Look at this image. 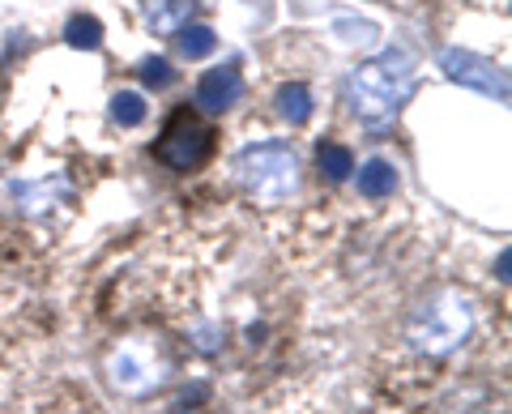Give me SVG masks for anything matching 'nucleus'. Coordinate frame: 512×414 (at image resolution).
I'll use <instances>...</instances> for the list:
<instances>
[{
  "label": "nucleus",
  "instance_id": "f257e3e1",
  "mask_svg": "<svg viewBox=\"0 0 512 414\" xmlns=\"http://www.w3.org/2000/svg\"><path fill=\"white\" fill-rule=\"evenodd\" d=\"M414 60L402 52V47H389L384 56L376 60H363L359 69H350L346 73V82H342V99L346 107L355 111V116L363 124H389L397 111H402L410 103V94H414Z\"/></svg>",
  "mask_w": 512,
  "mask_h": 414
},
{
  "label": "nucleus",
  "instance_id": "9b49d317",
  "mask_svg": "<svg viewBox=\"0 0 512 414\" xmlns=\"http://www.w3.org/2000/svg\"><path fill=\"white\" fill-rule=\"evenodd\" d=\"M64 43L77 47V52H99L103 47V22L90 18V13H73L64 22Z\"/></svg>",
  "mask_w": 512,
  "mask_h": 414
},
{
  "label": "nucleus",
  "instance_id": "f8f14e48",
  "mask_svg": "<svg viewBox=\"0 0 512 414\" xmlns=\"http://www.w3.org/2000/svg\"><path fill=\"white\" fill-rule=\"evenodd\" d=\"M316 167H320V175H329L333 184H342V180H350V171H355V158H350V150L338 146V141H325V146L316 150Z\"/></svg>",
  "mask_w": 512,
  "mask_h": 414
},
{
  "label": "nucleus",
  "instance_id": "39448f33",
  "mask_svg": "<svg viewBox=\"0 0 512 414\" xmlns=\"http://www.w3.org/2000/svg\"><path fill=\"white\" fill-rule=\"evenodd\" d=\"M154 154H158V163H167L171 171H197L205 158L214 154V133H210V124H201L192 111H175L163 137H158Z\"/></svg>",
  "mask_w": 512,
  "mask_h": 414
},
{
  "label": "nucleus",
  "instance_id": "4468645a",
  "mask_svg": "<svg viewBox=\"0 0 512 414\" xmlns=\"http://www.w3.org/2000/svg\"><path fill=\"white\" fill-rule=\"evenodd\" d=\"M214 30L210 26H184L180 30V52L188 56V60H205V56H210L214 52Z\"/></svg>",
  "mask_w": 512,
  "mask_h": 414
},
{
  "label": "nucleus",
  "instance_id": "ddd939ff",
  "mask_svg": "<svg viewBox=\"0 0 512 414\" xmlns=\"http://www.w3.org/2000/svg\"><path fill=\"white\" fill-rule=\"evenodd\" d=\"M111 120H116L120 129H137V124L146 120V99H141L137 90H120L116 99H111Z\"/></svg>",
  "mask_w": 512,
  "mask_h": 414
},
{
  "label": "nucleus",
  "instance_id": "2eb2a0df",
  "mask_svg": "<svg viewBox=\"0 0 512 414\" xmlns=\"http://www.w3.org/2000/svg\"><path fill=\"white\" fill-rule=\"evenodd\" d=\"M141 82H146L150 90H167V86L175 82V69L167 65L163 56H150L146 65H141Z\"/></svg>",
  "mask_w": 512,
  "mask_h": 414
},
{
  "label": "nucleus",
  "instance_id": "6e6552de",
  "mask_svg": "<svg viewBox=\"0 0 512 414\" xmlns=\"http://www.w3.org/2000/svg\"><path fill=\"white\" fill-rule=\"evenodd\" d=\"M192 9H197L192 0H141V18L158 35H180L192 18Z\"/></svg>",
  "mask_w": 512,
  "mask_h": 414
},
{
  "label": "nucleus",
  "instance_id": "dca6fc26",
  "mask_svg": "<svg viewBox=\"0 0 512 414\" xmlns=\"http://www.w3.org/2000/svg\"><path fill=\"white\" fill-rule=\"evenodd\" d=\"M205 393H210V389H205V385H197V389H192V393H180V397H175V402H171V410L175 414H184V406H192V402H201V397Z\"/></svg>",
  "mask_w": 512,
  "mask_h": 414
},
{
  "label": "nucleus",
  "instance_id": "0eeeda50",
  "mask_svg": "<svg viewBox=\"0 0 512 414\" xmlns=\"http://www.w3.org/2000/svg\"><path fill=\"white\" fill-rule=\"evenodd\" d=\"M239 99H244V77H239V69H231V65L210 69L197 82V107L210 111V116H218V111H231Z\"/></svg>",
  "mask_w": 512,
  "mask_h": 414
},
{
  "label": "nucleus",
  "instance_id": "1a4fd4ad",
  "mask_svg": "<svg viewBox=\"0 0 512 414\" xmlns=\"http://www.w3.org/2000/svg\"><path fill=\"white\" fill-rule=\"evenodd\" d=\"M393 188H397V167L389 163V158H367V163L359 167V193L363 197H393Z\"/></svg>",
  "mask_w": 512,
  "mask_h": 414
},
{
  "label": "nucleus",
  "instance_id": "f03ea898",
  "mask_svg": "<svg viewBox=\"0 0 512 414\" xmlns=\"http://www.w3.org/2000/svg\"><path fill=\"white\" fill-rule=\"evenodd\" d=\"M474 329V304L461 291H436L431 299H423L419 308H414L410 325H406V338L410 346L419 350V355H453L457 346H466Z\"/></svg>",
  "mask_w": 512,
  "mask_h": 414
},
{
  "label": "nucleus",
  "instance_id": "20e7f679",
  "mask_svg": "<svg viewBox=\"0 0 512 414\" xmlns=\"http://www.w3.org/2000/svg\"><path fill=\"white\" fill-rule=\"evenodd\" d=\"M107 380L124 397H150L167 380V355L150 338H128L107 355Z\"/></svg>",
  "mask_w": 512,
  "mask_h": 414
},
{
  "label": "nucleus",
  "instance_id": "9d476101",
  "mask_svg": "<svg viewBox=\"0 0 512 414\" xmlns=\"http://www.w3.org/2000/svg\"><path fill=\"white\" fill-rule=\"evenodd\" d=\"M278 116L286 120V124H308L312 120V90L303 86V82H286V86H278Z\"/></svg>",
  "mask_w": 512,
  "mask_h": 414
},
{
  "label": "nucleus",
  "instance_id": "7ed1b4c3",
  "mask_svg": "<svg viewBox=\"0 0 512 414\" xmlns=\"http://www.w3.org/2000/svg\"><path fill=\"white\" fill-rule=\"evenodd\" d=\"M235 180L261 205H278L299 188V158L282 141H261L235 158Z\"/></svg>",
  "mask_w": 512,
  "mask_h": 414
},
{
  "label": "nucleus",
  "instance_id": "423d86ee",
  "mask_svg": "<svg viewBox=\"0 0 512 414\" xmlns=\"http://www.w3.org/2000/svg\"><path fill=\"white\" fill-rule=\"evenodd\" d=\"M440 69H444V77H453V82L487 94V99H495V103H508V73L500 65H491V60L474 56V52H461V47H444Z\"/></svg>",
  "mask_w": 512,
  "mask_h": 414
}]
</instances>
